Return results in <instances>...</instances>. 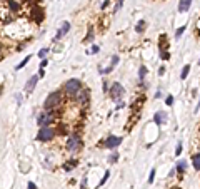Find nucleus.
<instances>
[{
	"instance_id": "f257e3e1",
	"label": "nucleus",
	"mask_w": 200,
	"mask_h": 189,
	"mask_svg": "<svg viewBox=\"0 0 200 189\" xmlns=\"http://www.w3.org/2000/svg\"><path fill=\"white\" fill-rule=\"evenodd\" d=\"M62 92L60 90H55V92H52L50 96H48L45 102H43V107L45 110H57L60 107V104H62Z\"/></svg>"
},
{
	"instance_id": "f03ea898",
	"label": "nucleus",
	"mask_w": 200,
	"mask_h": 189,
	"mask_svg": "<svg viewBox=\"0 0 200 189\" xmlns=\"http://www.w3.org/2000/svg\"><path fill=\"white\" fill-rule=\"evenodd\" d=\"M82 89V82L78 79H70L65 82V85H64V92H65L67 96H75L78 90Z\"/></svg>"
},
{
	"instance_id": "7ed1b4c3",
	"label": "nucleus",
	"mask_w": 200,
	"mask_h": 189,
	"mask_svg": "<svg viewBox=\"0 0 200 189\" xmlns=\"http://www.w3.org/2000/svg\"><path fill=\"white\" fill-rule=\"evenodd\" d=\"M65 147H67V151H70V152L78 151L82 147V139H80V136H78V134H70L68 139H67Z\"/></svg>"
},
{
	"instance_id": "20e7f679",
	"label": "nucleus",
	"mask_w": 200,
	"mask_h": 189,
	"mask_svg": "<svg viewBox=\"0 0 200 189\" xmlns=\"http://www.w3.org/2000/svg\"><path fill=\"white\" fill-rule=\"evenodd\" d=\"M108 94H110V97L114 99V102H120V100H122V97H124V94H125V89L122 87V84L114 82V84L110 85Z\"/></svg>"
},
{
	"instance_id": "39448f33",
	"label": "nucleus",
	"mask_w": 200,
	"mask_h": 189,
	"mask_svg": "<svg viewBox=\"0 0 200 189\" xmlns=\"http://www.w3.org/2000/svg\"><path fill=\"white\" fill-rule=\"evenodd\" d=\"M55 117H57V114H55V110H45L43 114H40L38 116V126L40 127H43V126H50L52 122H55Z\"/></svg>"
},
{
	"instance_id": "423d86ee",
	"label": "nucleus",
	"mask_w": 200,
	"mask_h": 189,
	"mask_svg": "<svg viewBox=\"0 0 200 189\" xmlns=\"http://www.w3.org/2000/svg\"><path fill=\"white\" fill-rule=\"evenodd\" d=\"M54 136H55V130L52 129L50 126H43V127H40V130H38L37 139L40 142H48V141L54 139Z\"/></svg>"
},
{
	"instance_id": "0eeeda50",
	"label": "nucleus",
	"mask_w": 200,
	"mask_h": 189,
	"mask_svg": "<svg viewBox=\"0 0 200 189\" xmlns=\"http://www.w3.org/2000/svg\"><path fill=\"white\" fill-rule=\"evenodd\" d=\"M30 13H32V19H33L35 24H40V22L43 20V9L38 7V5H33L32 10H30Z\"/></svg>"
},
{
	"instance_id": "6e6552de",
	"label": "nucleus",
	"mask_w": 200,
	"mask_h": 189,
	"mask_svg": "<svg viewBox=\"0 0 200 189\" xmlns=\"http://www.w3.org/2000/svg\"><path fill=\"white\" fill-rule=\"evenodd\" d=\"M122 144V137H115V136H108L107 139H105L104 146L107 149H114V147H118Z\"/></svg>"
},
{
	"instance_id": "1a4fd4ad",
	"label": "nucleus",
	"mask_w": 200,
	"mask_h": 189,
	"mask_svg": "<svg viewBox=\"0 0 200 189\" xmlns=\"http://www.w3.org/2000/svg\"><path fill=\"white\" fill-rule=\"evenodd\" d=\"M75 99H77V102L80 104V106H87L88 104V99H90V96H88V90H78L75 94Z\"/></svg>"
},
{
	"instance_id": "9d476101",
	"label": "nucleus",
	"mask_w": 200,
	"mask_h": 189,
	"mask_svg": "<svg viewBox=\"0 0 200 189\" xmlns=\"http://www.w3.org/2000/svg\"><path fill=\"white\" fill-rule=\"evenodd\" d=\"M165 120H167V114H165V112L159 110V112H155V114H153V122H155L157 126H162Z\"/></svg>"
},
{
	"instance_id": "9b49d317",
	"label": "nucleus",
	"mask_w": 200,
	"mask_h": 189,
	"mask_svg": "<svg viewBox=\"0 0 200 189\" xmlns=\"http://www.w3.org/2000/svg\"><path fill=\"white\" fill-rule=\"evenodd\" d=\"M192 2L193 0H180L179 2V12L180 13H185V12H189V9H190Z\"/></svg>"
},
{
	"instance_id": "f8f14e48",
	"label": "nucleus",
	"mask_w": 200,
	"mask_h": 189,
	"mask_svg": "<svg viewBox=\"0 0 200 189\" xmlns=\"http://www.w3.org/2000/svg\"><path fill=\"white\" fill-rule=\"evenodd\" d=\"M38 79H40L38 75H33V77H30L29 82H27V85H25V90H27V92H32V90L35 89V85H37Z\"/></svg>"
},
{
	"instance_id": "ddd939ff",
	"label": "nucleus",
	"mask_w": 200,
	"mask_h": 189,
	"mask_svg": "<svg viewBox=\"0 0 200 189\" xmlns=\"http://www.w3.org/2000/svg\"><path fill=\"white\" fill-rule=\"evenodd\" d=\"M68 30H70V24H68V22H64V24H62V29L58 30L57 35H55V42H58V40H60V37H62L64 34H67Z\"/></svg>"
},
{
	"instance_id": "4468645a",
	"label": "nucleus",
	"mask_w": 200,
	"mask_h": 189,
	"mask_svg": "<svg viewBox=\"0 0 200 189\" xmlns=\"http://www.w3.org/2000/svg\"><path fill=\"white\" fill-rule=\"evenodd\" d=\"M192 164H193V169L200 171V152L192 154Z\"/></svg>"
},
{
	"instance_id": "2eb2a0df",
	"label": "nucleus",
	"mask_w": 200,
	"mask_h": 189,
	"mask_svg": "<svg viewBox=\"0 0 200 189\" xmlns=\"http://www.w3.org/2000/svg\"><path fill=\"white\" fill-rule=\"evenodd\" d=\"M175 171H177L179 174H185V171H187V162H185V161H179V164H177Z\"/></svg>"
},
{
	"instance_id": "dca6fc26",
	"label": "nucleus",
	"mask_w": 200,
	"mask_h": 189,
	"mask_svg": "<svg viewBox=\"0 0 200 189\" xmlns=\"http://www.w3.org/2000/svg\"><path fill=\"white\" fill-rule=\"evenodd\" d=\"M77 164H78V162H77L75 159H70L68 162H65V164H64V169H65L67 172H68V171H72V167H75Z\"/></svg>"
},
{
	"instance_id": "f3484780",
	"label": "nucleus",
	"mask_w": 200,
	"mask_h": 189,
	"mask_svg": "<svg viewBox=\"0 0 200 189\" xmlns=\"http://www.w3.org/2000/svg\"><path fill=\"white\" fill-rule=\"evenodd\" d=\"M189 72H190V65H185V67L182 69L180 79H182V80H185V79H187V75H189Z\"/></svg>"
},
{
	"instance_id": "a211bd4d",
	"label": "nucleus",
	"mask_w": 200,
	"mask_h": 189,
	"mask_svg": "<svg viewBox=\"0 0 200 189\" xmlns=\"http://www.w3.org/2000/svg\"><path fill=\"white\" fill-rule=\"evenodd\" d=\"M145 74H147V67H140V70H138V79H140V82H142L143 79H145Z\"/></svg>"
},
{
	"instance_id": "6ab92c4d",
	"label": "nucleus",
	"mask_w": 200,
	"mask_h": 189,
	"mask_svg": "<svg viewBox=\"0 0 200 189\" xmlns=\"http://www.w3.org/2000/svg\"><path fill=\"white\" fill-rule=\"evenodd\" d=\"M92 39H94V27L88 29V34H87V37H85V42H92Z\"/></svg>"
},
{
	"instance_id": "aec40b11",
	"label": "nucleus",
	"mask_w": 200,
	"mask_h": 189,
	"mask_svg": "<svg viewBox=\"0 0 200 189\" xmlns=\"http://www.w3.org/2000/svg\"><path fill=\"white\" fill-rule=\"evenodd\" d=\"M29 60H30V57H25V59L22 60V62H20V64H19V65H17V67H15V69H17V70H20V69H22V67H25V65L29 64Z\"/></svg>"
},
{
	"instance_id": "412c9836",
	"label": "nucleus",
	"mask_w": 200,
	"mask_h": 189,
	"mask_svg": "<svg viewBox=\"0 0 200 189\" xmlns=\"http://www.w3.org/2000/svg\"><path fill=\"white\" fill-rule=\"evenodd\" d=\"M135 30H137V32H143V30H145V22H143V20H140V22L137 24Z\"/></svg>"
},
{
	"instance_id": "4be33fe9",
	"label": "nucleus",
	"mask_w": 200,
	"mask_h": 189,
	"mask_svg": "<svg viewBox=\"0 0 200 189\" xmlns=\"http://www.w3.org/2000/svg\"><path fill=\"white\" fill-rule=\"evenodd\" d=\"M47 54H48V49H40L38 50V57H40V59H45Z\"/></svg>"
},
{
	"instance_id": "5701e85b",
	"label": "nucleus",
	"mask_w": 200,
	"mask_h": 189,
	"mask_svg": "<svg viewBox=\"0 0 200 189\" xmlns=\"http://www.w3.org/2000/svg\"><path fill=\"white\" fill-rule=\"evenodd\" d=\"M160 57H162L163 60H169V59H170V54H169V50H162V52H160Z\"/></svg>"
},
{
	"instance_id": "b1692460",
	"label": "nucleus",
	"mask_w": 200,
	"mask_h": 189,
	"mask_svg": "<svg viewBox=\"0 0 200 189\" xmlns=\"http://www.w3.org/2000/svg\"><path fill=\"white\" fill-rule=\"evenodd\" d=\"M155 174H157V171H155V169L150 171V176H148V184H152V182H153V179H155Z\"/></svg>"
},
{
	"instance_id": "393cba45",
	"label": "nucleus",
	"mask_w": 200,
	"mask_h": 189,
	"mask_svg": "<svg viewBox=\"0 0 200 189\" xmlns=\"http://www.w3.org/2000/svg\"><path fill=\"white\" fill-rule=\"evenodd\" d=\"M185 32V27H180V29H177V32H175V39H180V35Z\"/></svg>"
},
{
	"instance_id": "a878e982",
	"label": "nucleus",
	"mask_w": 200,
	"mask_h": 189,
	"mask_svg": "<svg viewBox=\"0 0 200 189\" xmlns=\"http://www.w3.org/2000/svg\"><path fill=\"white\" fill-rule=\"evenodd\" d=\"M180 154H182V142H179V144H177V149H175V156L179 157Z\"/></svg>"
},
{
	"instance_id": "bb28decb",
	"label": "nucleus",
	"mask_w": 200,
	"mask_h": 189,
	"mask_svg": "<svg viewBox=\"0 0 200 189\" xmlns=\"http://www.w3.org/2000/svg\"><path fill=\"white\" fill-rule=\"evenodd\" d=\"M117 159H118V154H117V152H114V154L108 157V161H110V162H117Z\"/></svg>"
},
{
	"instance_id": "cd10ccee",
	"label": "nucleus",
	"mask_w": 200,
	"mask_h": 189,
	"mask_svg": "<svg viewBox=\"0 0 200 189\" xmlns=\"http://www.w3.org/2000/svg\"><path fill=\"white\" fill-rule=\"evenodd\" d=\"M165 104H167V106H172V104H173V97H172V96H167V99H165Z\"/></svg>"
},
{
	"instance_id": "c85d7f7f",
	"label": "nucleus",
	"mask_w": 200,
	"mask_h": 189,
	"mask_svg": "<svg viewBox=\"0 0 200 189\" xmlns=\"http://www.w3.org/2000/svg\"><path fill=\"white\" fill-rule=\"evenodd\" d=\"M108 174H110V172H108V171H107V172H105V174H104V179L100 181V186H104V184H105V181L108 179Z\"/></svg>"
},
{
	"instance_id": "c756f323",
	"label": "nucleus",
	"mask_w": 200,
	"mask_h": 189,
	"mask_svg": "<svg viewBox=\"0 0 200 189\" xmlns=\"http://www.w3.org/2000/svg\"><path fill=\"white\" fill-rule=\"evenodd\" d=\"M117 64H118V57H117V55H114V57H112V65H117Z\"/></svg>"
},
{
	"instance_id": "7c9ffc66",
	"label": "nucleus",
	"mask_w": 200,
	"mask_h": 189,
	"mask_svg": "<svg viewBox=\"0 0 200 189\" xmlns=\"http://www.w3.org/2000/svg\"><path fill=\"white\" fill-rule=\"evenodd\" d=\"M47 67V59H42V64H40V69H45Z\"/></svg>"
},
{
	"instance_id": "2f4dec72",
	"label": "nucleus",
	"mask_w": 200,
	"mask_h": 189,
	"mask_svg": "<svg viewBox=\"0 0 200 189\" xmlns=\"http://www.w3.org/2000/svg\"><path fill=\"white\" fill-rule=\"evenodd\" d=\"M163 74H165V67H160L159 69V75H163Z\"/></svg>"
},
{
	"instance_id": "473e14b6",
	"label": "nucleus",
	"mask_w": 200,
	"mask_h": 189,
	"mask_svg": "<svg viewBox=\"0 0 200 189\" xmlns=\"http://www.w3.org/2000/svg\"><path fill=\"white\" fill-rule=\"evenodd\" d=\"M2 54H3V45H2V44H0V60L3 59V55H2Z\"/></svg>"
},
{
	"instance_id": "72a5a7b5",
	"label": "nucleus",
	"mask_w": 200,
	"mask_h": 189,
	"mask_svg": "<svg viewBox=\"0 0 200 189\" xmlns=\"http://www.w3.org/2000/svg\"><path fill=\"white\" fill-rule=\"evenodd\" d=\"M98 50H100V49H98V45H94V47H92V52H94V54H97Z\"/></svg>"
},
{
	"instance_id": "f704fd0d",
	"label": "nucleus",
	"mask_w": 200,
	"mask_h": 189,
	"mask_svg": "<svg viewBox=\"0 0 200 189\" xmlns=\"http://www.w3.org/2000/svg\"><path fill=\"white\" fill-rule=\"evenodd\" d=\"M29 189H37V186H35L33 182H29Z\"/></svg>"
},
{
	"instance_id": "c9c22d12",
	"label": "nucleus",
	"mask_w": 200,
	"mask_h": 189,
	"mask_svg": "<svg viewBox=\"0 0 200 189\" xmlns=\"http://www.w3.org/2000/svg\"><path fill=\"white\" fill-rule=\"evenodd\" d=\"M0 90H2V87H0Z\"/></svg>"
},
{
	"instance_id": "e433bc0d",
	"label": "nucleus",
	"mask_w": 200,
	"mask_h": 189,
	"mask_svg": "<svg viewBox=\"0 0 200 189\" xmlns=\"http://www.w3.org/2000/svg\"><path fill=\"white\" fill-rule=\"evenodd\" d=\"M199 64H200V60H199Z\"/></svg>"
}]
</instances>
